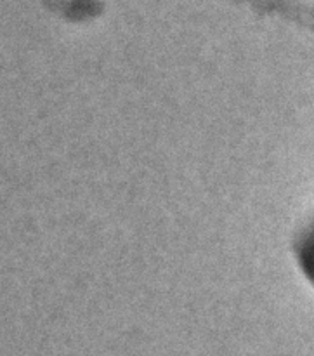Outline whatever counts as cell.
Instances as JSON below:
<instances>
[{"label":"cell","instance_id":"1","mask_svg":"<svg viewBox=\"0 0 314 356\" xmlns=\"http://www.w3.org/2000/svg\"><path fill=\"white\" fill-rule=\"evenodd\" d=\"M294 254L302 277L314 287V219L299 233Z\"/></svg>","mask_w":314,"mask_h":356}]
</instances>
